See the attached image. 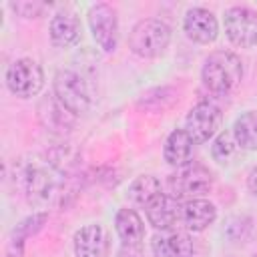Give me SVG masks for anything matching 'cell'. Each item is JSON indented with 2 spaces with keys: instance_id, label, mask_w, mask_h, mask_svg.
I'll use <instances>...</instances> for the list:
<instances>
[{
  "instance_id": "d4e9b609",
  "label": "cell",
  "mask_w": 257,
  "mask_h": 257,
  "mask_svg": "<svg viewBox=\"0 0 257 257\" xmlns=\"http://www.w3.org/2000/svg\"><path fill=\"white\" fill-rule=\"evenodd\" d=\"M116 257H137V255H135V253H131V251H120Z\"/></svg>"
},
{
  "instance_id": "7a4b0ae2",
  "label": "cell",
  "mask_w": 257,
  "mask_h": 257,
  "mask_svg": "<svg viewBox=\"0 0 257 257\" xmlns=\"http://www.w3.org/2000/svg\"><path fill=\"white\" fill-rule=\"evenodd\" d=\"M52 88H54L56 100L74 116L86 114L94 104V96H92L88 82L84 80L82 74H78L70 68L58 70L54 74Z\"/></svg>"
},
{
  "instance_id": "277c9868",
  "label": "cell",
  "mask_w": 257,
  "mask_h": 257,
  "mask_svg": "<svg viewBox=\"0 0 257 257\" xmlns=\"http://www.w3.org/2000/svg\"><path fill=\"white\" fill-rule=\"evenodd\" d=\"M8 90L20 98L36 96L44 86L42 66L32 58H18L6 68Z\"/></svg>"
},
{
  "instance_id": "8fae6325",
  "label": "cell",
  "mask_w": 257,
  "mask_h": 257,
  "mask_svg": "<svg viewBox=\"0 0 257 257\" xmlns=\"http://www.w3.org/2000/svg\"><path fill=\"white\" fill-rule=\"evenodd\" d=\"M74 253L76 257H108V233L104 231L102 225L90 223L80 227L74 233Z\"/></svg>"
},
{
  "instance_id": "7402d4cb",
  "label": "cell",
  "mask_w": 257,
  "mask_h": 257,
  "mask_svg": "<svg viewBox=\"0 0 257 257\" xmlns=\"http://www.w3.org/2000/svg\"><path fill=\"white\" fill-rule=\"evenodd\" d=\"M239 149H241V147H239V143H237L233 131H221V133L215 137L213 145H211V155H213V159H215L217 163L229 165V163H233V159L239 155Z\"/></svg>"
},
{
  "instance_id": "7c38bea8",
  "label": "cell",
  "mask_w": 257,
  "mask_h": 257,
  "mask_svg": "<svg viewBox=\"0 0 257 257\" xmlns=\"http://www.w3.org/2000/svg\"><path fill=\"white\" fill-rule=\"evenodd\" d=\"M145 213H147L149 225H153L155 229L167 231V229H171L177 221H181L183 205H181L179 199H175L173 195L161 193L159 197H155V199L145 207Z\"/></svg>"
},
{
  "instance_id": "d6986e66",
  "label": "cell",
  "mask_w": 257,
  "mask_h": 257,
  "mask_svg": "<svg viewBox=\"0 0 257 257\" xmlns=\"http://www.w3.org/2000/svg\"><path fill=\"white\" fill-rule=\"evenodd\" d=\"M38 112H40L42 122H44L50 131L66 133V131L74 124V114L68 112V110L56 100V96L44 98V100L40 102V106H38Z\"/></svg>"
},
{
  "instance_id": "4fadbf2b",
  "label": "cell",
  "mask_w": 257,
  "mask_h": 257,
  "mask_svg": "<svg viewBox=\"0 0 257 257\" xmlns=\"http://www.w3.org/2000/svg\"><path fill=\"white\" fill-rule=\"evenodd\" d=\"M151 249L155 257H193L195 253L193 239L187 233L175 229L157 233L151 239Z\"/></svg>"
},
{
  "instance_id": "6da1fadb",
  "label": "cell",
  "mask_w": 257,
  "mask_h": 257,
  "mask_svg": "<svg viewBox=\"0 0 257 257\" xmlns=\"http://www.w3.org/2000/svg\"><path fill=\"white\" fill-rule=\"evenodd\" d=\"M203 84L215 94L231 92L243 78V62L235 52L229 50H215L211 52L201 70Z\"/></svg>"
},
{
  "instance_id": "ba28073f",
  "label": "cell",
  "mask_w": 257,
  "mask_h": 257,
  "mask_svg": "<svg viewBox=\"0 0 257 257\" xmlns=\"http://www.w3.org/2000/svg\"><path fill=\"white\" fill-rule=\"evenodd\" d=\"M221 120H223L221 108L213 102L203 100L189 110L185 118V131L191 135L195 145H201L207 143L211 137H215V133L221 126Z\"/></svg>"
},
{
  "instance_id": "9a60e30c",
  "label": "cell",
  "mask_w": 257,
  "mask_h": 257,
  "mask_svg": "<svg viewBox=\"0 0 257 257\" xmlns=\"http://www.w3.org/2000/svg\"><path fill=\"white\" fill-rule=\"evenodd\" d=\"M217 219V209L211 201L207 199H191L183 205V215L181 221L185 223V227L189 231L201 233L205 231L209 225H213Z\"/></svg>"
},
{
  "instance_id": "ffe728a7",
  "label": "cell",
  "mask_w": 257,
  "mask_h": 257,
  "mask_svg": "<svg viewBox=\"0 0 257 257\" xmlns=\"http://www.w3.org/2000/svg\"><path fill=\"white\" fill-rule=\"evenodd\" d=\"M233 135L241 149L257 151V110L243 112L233 124Z\"/></svg>"
},
{
  "instance_id": "30bf717a",
  "label": "cell",
  "mask_w": 257,
  "mask_h": 257,
  "mask_svg": "<svg viewBox=\"0 0 257 257\" xmlns=\"http://www.w3.org/2000/svg\"><path fill=\"white\" fill-rule=\"evenodd\" d=\"M183 28H185L187 36L199 44H209L219 36V22H217L215 14L201 6L187 10Z\"/></svg>"
},
{
  "instance_id": "5b68a950",
  "label": "cell",
  "mask_w": 257,
  "mask_h": 257,
  "mask_svg": "<svg viewBox=\"0 0 257 257\" xmlns=\"http://www.w3.org/2000/svg\"><path fill=\"white\" fill-rule=\"evenodd\" d=\"M169 187L175 199H199L213 189V175L203 165H185L169 179Z\"/></svg>"
},
{
  "instance_id": "9c48e42d",
  "label": "cell",
  "mask_w": 257,
  "mask_h": 257,
  "mask_svg": "<svg viewBox=\"0 0 257 257\" xmlns=\"http://www.w3.org/2000/svg\"><path fill=\"white\" fill-rule=\"evenodd\" d=\"M22 183H24V191L30 203L34 205H46L54 199L56 195V177L54 171L50 167L32 163L22 171Z\"/></svg>"
},
{
  "instance_id": "ac0fdd59",
  "label": "cell",
  "mask_w": 257,
  "mask_h": 257,
  "mask_svg": "<svg viewBox=\"0 0 257 257\" xmlns=\"http://www.w3.org/2000/svg\"><path fill=\"white\" fill-rule=\"evenodd\" d=\"M48 215L46 213H34L30 217H26L24 221H20L16 225V229L12 231V237L8 239L6 245V257H22V249H24V239H28L30 235H34L44 223H46Z\"/></svg>"
},
{
  "instance_id": "3957f363",
  "label": "cell",
  "mask_w": 257,
  "mask_h": 257,
  "mask_svg": "<svg viewBox=\"0 0 257 257\" xmlns=\"http://www.w3.org/2000/svg\"><path fill=\"white\" fill-rule=\"evenodd\" d=\"M171 42V28L167 22L157 18L139 20L128 34V48L133 54L141 58H157L161 56Z\"/></svg>"
},
{
  "instance_id": "603a6c76",
  "label": "cell",
  "mask_w": 257,
  "mask_h": 257,
  "mask_svg": "<svg viewBox=\"0 0 257 257\" xmlns=\"http://www.w3.org/2000/svg\"><path fill=\"white\" fill-rule=\"evenodd\" d=\"M14 12H20L24 18H36L44 12V4H38V2H16V4H10Z\"/></svg>"
},
{
  "instance_id": "8992f818",
  "label": "cell",
  "mask_w": 257,
  "mask_h": 257,
  "mask_svg": "<svg viewBox=\"0 0 257 257\" xmlns=\"http://www.w3.org/2000/svg\"><path fill=\"white\" fill-rule=\"evenodd\" d=\"M88 26L96 44L104 52H114L118 46V16L110 4L98 2L88 10Z\"/></svg>"
},
{
  "instance_id": "44dd1931",
  "label": "cell",
  "mask_w": 257,
  "mask_h": 257,
  "mask_svg": "<svg viewBox=\"0 0 257 257\" xmlns=\"http://www.w3.org/2000/svg\"><path fill=\"white\" fill-rule=\"evenodd\" d=\"M159 195H161V183L153 175H141L128 187V199L143 207H147Z\"/></svg>"
},
{
  "instance_id": "e0dca14e",
  "label": "cell",
  "mask_w": 257,
  "mask_h": 257,
  "mask_svg": "<svg viewBox=\"0 0 257 257\" xmlns=\"http://www.w3.org/2000/svg\"><path fill=\"white\" fill-rule=\"evenodd\" d=\"M114 229L116 235L120 237V241L124 243V247H139L143 237H145V225L141 221V217L137 215V211L133 209H120L114 217Z\"/></svg>"
},
{
  "instance_id": "2e32d148",
  "label": "cell",
  "mask_w": 257,
  "mask_h": 257,
  "mask_svg": "<svg viewBox=\"0 0 257 257\" xmlns=\"http://www.w3.org/2000/svg\"><path fill=\"white\" fill-rule=\"evenodd\" d=\"M193 145L195 141L185 128H175L165 141L163 157L171 167H185L193 157Z\"/></svg>"
},
{
  "instance_id": "cb8c5ba5",
  "label": "cell",
  "mask_w": 257,
  "mask_h": 257,
  "mask_svg": "<svg viewBox=\"0 0 257 257\" xmlns=\"http://www.w3.org/2000/svg\"><path fill=\"white\" fill-rule=\"evenodd\" d=\"M247 185H249V191L257 197V167H253L249 171V177H247Z\"/></svg>"
},
{
  "instance_id": "5bb4252c",
  "label": "cell",
  "mask_w": 257,
  "mask_h": 257,
  "mask_svg": "<svg viewBox=\"0 0 257 257\" xmlns=\"http://www.w3.org/2000/svg\"><path fill=\"white\" fill-rule=\"evenodd\" d=\"M48 34H50L52 44L58 48L74 46L82 34L80 18L72 10H60L52 16L50 26H48Z\"/></svg>"
},
{
  "instance_id": "52a82bcc",
  "label": "cell",
  "mask_w": 257,
  "mask_h": 257,
  "mask_svg": "<svg viewBox=\"0 0 257 257\" xmlns=\"http://www.w3.org/2000/svg\"><path fill=\"white\" fill-rule=\"evenodd\" d=\"M225 32L241 48L257 44V12L249 6H231L225 12Z\"/></svg>"
},
{
  "instance_id": "484cf974",
  "label": "cell",
  "mask_w": 257,
  "mask_h": 257,
  "mask_svg": "<svg viewBox=\"0 0 257 257\" xmlns=\"http://www.w3.org/2000/svg\"><path fill=\"white\" fill-rule=\"evenodd\" d=\"M253 257H257V253H255V255H253Z\"/></svg>"
}]
</instances>
